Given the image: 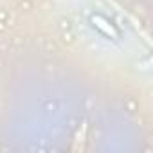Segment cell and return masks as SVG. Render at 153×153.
I'll return each mask as SVG.
<instances>
[{"instance_id":"cell-1","label":"cell","mask_w":153,"mask_h":153,"mask_svg":"<svg viewBox=\"0 0 153 153\" xmlns=\"http://www.w3.org/2000/svg\"><path fill=\"white\" fill-rule=\"evenodd\" d=\"M90 22L94 24V27L96 29H99L105 36H108V38H119V31L112 25V22H108L105 16H101V15H92L90 16Z\"/></svg>"}]
</instances>
